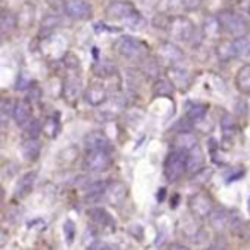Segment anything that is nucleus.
Wrapping results in <instances>:
<instances>
[{
	"label": "nucleus",
	"mask_w": 250,
	"mask_h": 250,
	"mask_svg": "<svg viewBox=\"0 0 250 250\" xmlns=\"http://www.w3.org/2000/svg\"><path fill=\"white\" fill-rule=\"evenodd\" d=\"M218 19L223 31L236 40L247 36L250 29V22L235 11H221L218 14Z\"/></svg>",
	"instance_id": "nucleus-1"
},
{
	"label": "nucleus",
	"mask_w": 250,
	"mask_h": 250,
	"mask_svg": "<svg viewBox=\"0 0 250 250\" xmlns=\"http://www.w3.org/2000/svg\"><path fill=\"white\" fill-rule=\"evenodd\" d=\"M106 18L111 19V21H122L130 28H136L137 22H141V16L137 14L136 7L130 2H125V0L111 2L106 7Z\"/></svg>",
	"instance_id": "nucleus-2"
},
{
	"label": "nucleus",
	"mask_w": 250,
	"mask_h": 250,
	"mask_svg": "<svg viewBox=\"0 0 250 250\" xmlns=\"http://www.w3.org/2000/svg\"><path fill=\"white\" fill-rule=\"evenodd\" d=\"M187 171V154L184 151H171L163 165V173L168 182H177Z\"/></svg>",
	"instance_id": "nucleus-3"
},
{
	"label": "nucleus",
	"mask_w": 250,
	"mask_h": 250,
	"mask_svg": "<svg viewBox=\"0 0 250 250\" xmlns=\"http://www.w3.org/2000/svg\"><path fill=\"white\" fill-rule=\"evenodd\" d=\"M115 46H117V52L122 57L130 60H141L147 53L146 43L137 38H132V36H122Z\"/></svg>",
	"instance_id": "nucleus-4"
},
{
	"label": "nucleus",
	"mask_w": 250,
	"mask_h": 250,
	"mask_svg": "<svg viewBox=\"0 0 250 250\" xmlns=\"http://www.w3.org/2000/svg\"><path fill=\"white\" fill-rule=\"evenodd\" d=\"M188 209L194 216H197L199 219L209 218L214 211V201L211 199V195L208 192H197L188 199Z\"/></svg>",
	"instance_id": "nucleus-5"
},
{
	"label": "nucleus",
	"mask_w": 250,
	"mask_h": 250,
	"mask_svg": "<svg viewBox=\"0 0 250 250\" xmlns=\"http://www.w3.org/2000/svg\"><path fill=\"white\" fill-rule=\"evenodd\" d=\"M168 33H170L171 38L177 40V42H190V38L195 33L194 22H192L190 19L184 18V16H178V18L171 19Z\"/></svg>",
	"instance_id": "nucleus-6"
},
{
	"label": "nucleus",
	"mask_w": 250,
	"mask_h": 250,
	"mask_svg": "<svg viewBox=\"0 0 250 250\" xmlns=\"http://www.w3.org/2000/svg\"><path fill=\"white\" fill-rule=\"evenodd\" d=\"M111 151L103 149H94L87 151V156L84 160V167L89 171H104L110 168L111 165Z\"/></svg>",
	"instance_id": "nucleus-7"
},
{
	"label": "nucleus",
	"mask_w": 250,
	"mask_h": 250,
	"mask_svg": "<svg viewBox=\"0 0 250 250\" xmlns=\"http://www.w3.org/2000/svg\"><path fill=\"white\" fill-rule=\"evenodd\" d=\"M63 11L70 19L76 21H87L93 16V7L86 0H65Z\"/></svg>",
	"instance_id": "nucleus-8"
},
{
	"label": "nucleus",
	"mask_w": 250,
	"mask_h": 250,
	"mask_svg": "<svg viewBox=\"0 0 250 250\" xmlns=\"http://www.w3.org/2000/svg\"><path fill=\"white\" fill-rule=\"evenodd\" d=\"M127 185L124 182H111L110 185H106V190H104V197H106L108 204L113 206V208H120L122 204L127 199Z\"/></svg>",
	"instance_id": "nucleus-9"
},
{
	"label": "nucleus",
	"mask_w": 250,
	"mask_h": 250,
	"mask_svg": "<svg viewBox=\"0 0 250 250\" xmlns=\"http://www.w3.org/2000/svg\"><path fill=\"white\" fill-rule=\"evenodd\" d=\"M89 219L98 231H103V233L115 231L113 218H111L104 209H93V211H89Z\"/></svg>",
	"instance_id": "nucleus-10"
},
{
	"label": "nucleus",
	"mask_w": 250,
	"mask_h": 250,
	"mask_svg": "<svg viewBox=\"0 0 250 250\" xmlns=\"http://www.w3.org/2000/svg\"><path fill=\"white\" fill-rule=\"evenodd\" d=\"M168 79L173 83V86L177 87V89H182V91L188 89V86H190V83H192L190 74L178 65L168 67Z\"/></svg>",
	"instance_id": "nucleus-11"
},
{
	"label": "nucleus",
	"mask_w": 250,
	"mask_h": 250,
	"mask_svg": "<svg viewBox=\"0 0 250 250\" xmlns=\"http://www.w3.org/2000/svg\"><path fill=\"white\" fill-rule=\"evenodd\" d=\"M84 98L89 104L93 106H101L108 101V93L101 84H91L86 91H84Z\"/></svg>",
	"instance_id": "nucleus-12"
},
{
	"label": "nucleus",
	"mask_w": 250,
	"mask_h": 250,
	"mask_svg": "<svg viewBox=\"0 0 250 250\" xmlns=\"http://www.w3.org/2000/svg\"><path fill=\"white\" fill-rule=\"evenodd\" d=\"M87 151H94V149H103V151H111V144L108 141L106 136H103L101 132H91L86 136L84 139Z\"/></svg>",
	"instance_id": "nucleus-13"
},
{
	"label": "nucleus",
	"mask_w": 250,
	"mask_h": 250,
	"mask_svg": "<svg viewBox=\"0 0 250 250\" xmlns=\"http://www.w3.org/2000/svg\"><path fill=\"white\" fill-rule=\"evenodd\" d=\"M33 115V110H31V104H29L28 100H22V101H18V104H16V110H14V122L19 125V127H24V125H28L29 122L33 120L31 118Z\"/></svg>",
	"instance_id": "nucleus-14"
},
{
	"label": "nucleus",
	"mask_w": 250,
	"mask_h": 250,
	"mask_svg": "<svg viewBox=\"0 0 250 250\" xmlns=\"http://www.w3.org/2000/svg\"><path fill=\"white\" fill-rule=\"evenodd\" d=\"M83 93V86H81V81L77 76L69 77L63 84V96H65L67 103H76L77 98Z\"/></svg>",
	"instance_id": "nucleus-15"
},
{
	"label": "nucleus",
	"mask_w": 250,
	"mask_h": 250,
	"mask_svg": "<svg viewBox=\"0 0 250 250\" xmlns=\"http://www.w3.org/2000/svg\"><path fill=\"white\" fill-rule=\"evenodd\" d=\"M216 57H218L221 62H229L231 59H235L236 57L235 40H221V42L216 45Z\"/></svg>",
	"instance_id": "nucleus-16"
},
{
	"label": "nucleus",
	"mask_w": 250,
	"mask_h": 250,
	"mask_svg": "<svg viewBox=\"0 0 250 250\" xmlns=\"http://www.w3.org/2000/svg\"><path fill=\"white\" fill-rule=\"evenodd\" d=\"M204 153L201 147H194L192 151L187 153V171H190L192 175H195L197 171L204 170Z\"/></svg>",
	"instance_id": "nucleus-17"
},
{
	"label": "nucleus",
	"mask_w": 250,
	"mask_h": 250,
	"mask_svg": "<svg viewBox=\"0 0 250 250\" xmlns=\"http://www.w3.org/2000/svg\"><path fill=\"white\" fill-rule=\"evenodd\" d=\"M35 184H36V173L35 171H29V173L22 175V177L19 178L18 185H16V190H14L16 197H19V199L26 197V195L33 190Z\"/></svg>",
	"instance_id": "nucleus-18"
},
{
	"label": "nucleus",
	"mask_w": 250,
	"mask_h": 250,
	"mask_svg": "<svg viewBox=\"0 0 250 250\" xmlns=\"http://www.w3.org/2000/svg\"><path fill=\"white\" fill-rule=\"evenodd\" d=\"M175 146L178 147V151L188 153V151H192L194 147L199 146V139H197V136L192 132H180L175 137Z\"/></svg>",
	"instance_id": "nucleus-19"
},
{
	"label": "nucleus",
	"mask_w": 250,
	"mask_h": 250,
	"mask_svg": "<svg viewBox=\"0 0 250 250\" xmlns=\"http://www.w3.org/2000/svg\"><path fill=\"white\" fill-rule=\"evenodd\" d=\"M18 24H19L18 16H16L14 12L4 9V11H2V14H0V31H2V35H4V36L11 35V33L18 28Z\"/></svg>",
	"instance_id": "nucleus-20"
},
{
	"label": "nucleus",
	"mask_w": 250,
	"mask_h": 250,
	"mask_svg": "<svg viewBox=\"0 0 250 250\" xmlns=\"http://www.w3.org/2000/svg\"><path fill=\"white\" fill-rule=\"evenodd\" d=\"M160 55H161V59L170 63H177L178 60L184 59V52H182L175 43H163V45L160 46Z\"/></svg>",
	"instance_id": "nucleus-21"
},
{
	"label": "nucleus",
	"mask_w": 250,
	"mask_h": 250,
	"mask_svg": "<svg viewBox=\"0 0 250 250\" xmlns=\"http://www.w3.org/2000/svg\"><path fill=\"white\" fill-rule=\"evenodd\" d=\"M21 153L26 161H36L42 153V144L38 139H26L21 146Z\"/></svg>",
	"instance_id": "nucleus-22"
},
{
	"label": "nucleus",
	"mask_w": 250,
	"mask_h": 250,
	"mask_svg": "<svg viewBox=\"0 0 250 250\" xmlns=\"http://www.w3.org/2000/svg\"><path fill=\"white\" fill-rule=\"evenodd\" d=\"M235 84L240 93L250 94V63H245V65L236 72Z\"/></svg>",
	"instance_id": "nucleus-23"
},
{
	"label": "nucleus",
	"mask_w": 250,
	"mask_h": 250,
	"mask_svg": "<svg viewBox=\"0 0 250 250\" xmlns=\"http://www.w3.org/2000/svg\"><path fill=\"white\" fill-rule=\"evenodd\" d=\"M79 154L81 153L76 146L63 147V149L59 153V156H57V163H59L60 167H70V165H74L77 160H79Z\"/></svg>",
	"instance_id": "nucleus-24"
},
{
	"label": "nucleus",
	"mask_w": 250,
	"mask_h": 250,
	"mask_svg": "<svg viewBox=\"0 0 250 250\" xmlns=\"http://www.w3.org/2000/svg\"><path fill=\"white\" fill-rule=\"evenodd\" d=\"M209 221H211L212 228H214L216 231H225L229 226V216H228V212L223 211V209H214L212 214L209 216Z\"/></svg>",
	"instance_id": "nucleus-25"
},
{
	"label": "nucleus",
	"mask_w": 250,
	"mask_h": 250,
	"mask_svg": "<svg viewBox=\"0 0 250 250\" xmlns=\"http://www.w3.org/2000/svg\"><path fill=\"white\" fill-rule=\"evenodd\" d=\"M197 219H199L197 216H194L190 212V216H184V218L180 219L178 226H180V229L187 236H195V235H197L199 229H201V226L197 225Z\"/></svg>",
	"instance_id": "nucleus-26"
},
{
	"label": "nucleus",
	"mask_w": 250,
	"mask_h": 250,
	"mask_svg": "<svg viewBox=\"0 0 250 250\" xmlns=\"http://www.w3.org/2000/svg\"><path fill=\"white\" fill-rule=\"evenodd\" d=\"M236 45V59L242 62L250 63V36H243V38L235 40Z\"/></svg>",
	"instance_id": "nucleus-27"
},
{
	"label": "nucleus",
	"mask_w": 250,
	"mask_h": 250,
	"mask_svg": "<svg viewBox=\"0 0 250 250\" xmlns=\"http://www.w3.org/2000/svg\"><path fill=\"white\" fill-rule=\"evenodd\" d=\"M173 89H175L173 83H171L168 77H160V79H156V83H154V86H153V93L156 94V96H171Z\"/></svg>",
	"instance_id": "nucleus-28"
},
{
	"label": "nucleus",
	"mask_w": 250,
	"mask_h": 250,
	"mask_svg": "<svg viewBox=\"0 0 250 250\" xmlns=\"http://www.w3.org/2000/svg\"><path fill=\"white\" fill-rule=\"evenodd\" d=\"M42 132L45 134L48 139H55L60 132V122L55 117H48L42 125Z\"/></svg>",
	"instance_id": "nucleus-29"
},
{
	"label": "nucleus",
	"mask_w": 250,
	"mask_h": 250,
	"mask_svg": "<svg viewBox=\"0 0 250 250\" xmlns=\"http://www.w3.org/2000/svg\"><path fill=\"white\" fill-rule=\"evenodd\" d=\"M221 29L223 28H221V24H219L218 16H209V18H206V21H204V35L208 36V38H216Z\"/></svg>",
	"instance_id": "nucleus-30"
},
{
	"label": "nucleus",
	"mask_w": 250,
	"mask_h": 250,
	"mask_svg": "<svg viewBox=\"0 0 250 250\" xmlns=\"http://www.w3.org/2000/svg\"><path fill=\"white\" fill-rule=\"evenodd\" d=\"M16 104H18V101L9 100V98L2 100V103H0V117H2V124H4V125L9 122V118L14 117Z\"/></svg>",
	"instance_id": "nucleus-31"
},
{
	"label": "nucleus",
	"mask_w": 250,
	"mask_h": 250,
	"mask_svg": "<svg viewBox=\"0 0 250 250\" xmlns=\"http://www.w3.org/2000/svg\"><path fill=\"white\" fill-rule=\"evenodd\" d=\"M206 113H208V104H204V103L188 104L187 111H185V115H187L188 120H201V118H204Z\"/></svg>",
	"instance_id": "nucleus-32"
},
{
	"label": "nucleus",
	"mask_w": 250,
	"mask_h": 250,
	"mask_svg": "<svg viewBox=\"0 0 250 250\" xmlns=\"http://www.w3.org/2000/svg\"><path fill=\"white\" fill-rule=\"evenodd\" d=\"M18 19H19V24H22L24 28H29L33 24V21H35V7L33 5H24L22 11L19 12Z\"/></svg>",
	"instance_id": "nucleus-33"
},
{
	"label": "nucleus",
	"mask_w": 250,
	"mask_h": 250,
	"mask_svg": "<svg viewBox=\"0 0 250 250\" xmlns=\"http://www.w3.org/2000/svg\"><path fill=\"white\" fill-rule=\"evenodd\" d=\"M42 134V124L38 120H31L24 129L26 139H38V136Z\"/></svg>",
	"instance_id": "nucleus-34"
},
{
	"label": "nucleus",
	"mask_w": 250,
	"mask_h": 250,
	"mask_svg": "<svg viewBox=\"0 0 250 250\" xmlns=\"http://www.w3.org/2000/svg\"><path fill=\"white\" fill-rule=\"evenodd\" d=\"M94 72H96V76H100V77H108L115 72V67H113V63H108V62L96 63Z\"/></svg>",
	"instance_id": "nucleus-35"
},
{
	"label": "nucleus",
	"mask_w": 250,
	"mask_h": 250,
	"mask_svg": "<svg viewBox=\"0 0 250 250\" xmlns=\"http://www.w3.org/2000/svg\"><path fill=\"white\" fill-rule=\"evenodd\" d=\"M63 235H65V242L70 245L74 242V238H76V225H74V221L67 219L63 223Z\"/></svg>",
	"instance_id": "nucleus-36"
},
{
	"label": "nucleus",
	"mask_w": 250,
	"mask_h": 250,
	"mask_svg": "<svg viewBox=\"0 0 250 250\" xmlns=\"http://www.w3.org/2000/svg\"><path fill=\"white\" fill-rule=\"evenodd\" d=\"M62 24V19L59 18V16H48V18L43 19V24L42 28L45 29V31H53V29L57 28V26Z\"/></svg>",
	"instance_id": "nucleus-37"
},
{
	"label": "nucleus",
	"mask_w": 250,
	"mask_h": 250,
	"mask_svg": "<svg viewBox=\"0 0 250 250\" xmlns=\"http://www.w3.org/2000/svg\"><path fill=\"white\" fill-rule=\"evenodd\" d=\"M180 5L185 11H197L202 5V0H180Z\"/></svg>",
	"instance_id": "nucleus-38"
},
{
	"label": "nucleus",
	"mask_w": 250,
	"mask_h": 250,
	"mask_svg": "<svg viewBox=\"0 0 250 250\" xmlns=\"http://www.w3.org/2000/svg\"><path fill=\"white\" fill-rule=\"evenodd\" d=\"M211 175H212V171L209 170V168H204V170H201V171H197V173L194 175V182H208L209 178H211Z\"/></svg>",
	"instance_id": "nucleus-39"
},
{
	"label": "nucleus",
	"mask_w": 250,
	"mask_h": 250,
	"mask_svg": "<svg viewBox=\"0 0 250 250\" xmlns=\"http://www.w3.org/2000/svg\"><path fill=\"white\" fill-rule=\"evenodd\" d=\"M63 60H65V63H67V67L69 69H77L79 67V60H77V57L74 55V53H65V57H63Z\"/></svg>",
	"instance_id": "nucleus-40"
},
{
	"label": "nucleus",
	"mask_w": 250,
	"mask_h": 250,
	"mask_svg": "<svg viewBox=\"0 0 250 250\" xmlns=\"http://www.w3.org/2000/svg\"><path fill=\"white\" fill-rule=\"evenodd\" d=\"M87 250H113L110 245H106V243H94V245H91Z\"/></svg>",
	"instance_id": "nucleus-41"
},
{
	"label": "nucleus",
	"mask_w": 250,
	"mask_h": 250,
	"mask_svg": "<svg viewBox=\"0 0 250 250\" xmlns=\"http://www.w3.org/2000/svg\"><path fill=\"white\" fill-rule=\"evenodd\" d=\"M168 250H188V247L182 245V243H171V245L168 247Z\"/></svg>",
	"instance_id": "nucleus-42"
},
{
	"label": "nucleus",
	"mask_w": 250,
	"mask_h": 250,
	"mask_svg": "<svg viewBox=\"0 0 250 250\" xmlns=\"http://www.w3.org/2000/svg\"><path fill=\"white\" fill-rule=\"evenodd\" d=\"M209 250H225L223 247H218V245H212V247H209Z\"/></svg>",
	"instance_id": "nucleus-43"
},
{
	"label": "nucleus",
	"mask_w": 250,
	"mask_h": 250,
	"mask_svg": "<svg viewBox=\"0 0 250 250\" xmlns=\"http://www.w3.org/2000/svg\"><path fill=\"white\" fill-rule=\"evenodd\" d=\"M249 211H250V197H249Z\"/></svg>",
	"instance_id": "nucleus-44"
}]
</instances>
